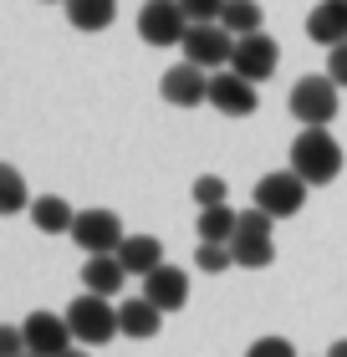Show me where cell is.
Here are the masks:
<instances>
[{
  "label": "cell",
  "mask_w": 347,
  "mask_h": 357,
  "mask_svg": "<svg viewBox=\"0 0 347 357\" xmlns=\"http://www.w3.org/2000/svg\"><path fill=\"white\" fill-rule=\"evenodd\" d=\"M291 169L307 178L311 189L317 184H332L342 174V143L332 138V128H302L291 143Z\"/></svg>",
  "instance_id": "6da1fadb"
},
{
  "label": "cell",
  "mask_w": 347,
  "mask_h": 357,
  "mask_svg": "<svg viewBox=\"0 0 347 357\" xmlns=\"http://www.w3.org/2000/svg\"><path fill=\"white\" fill-rule=\"evenodd\" d=\"M67 321H72V337L82 347H103V342H112V337L123 332L112 296H97V291H82V296L67 306Z\"/></svg>",
  "instance_id": "7a4b0ae2"
},
{
  "label": "cell",
  "mask_w": 347,
  "mask_h": 357,
  "mask_svg": "<svg viewBox=\"0 0 347 357\" xmlns=\"http://www.w3.org/2000/svg\"><path fill=\"white\" fill-rule=\"evenodd\" d=\"M337 92H342V87H337L327 72L302 77V82L291 87V112L302 118V128H332V118L342 112V97H337Z\"/></svg>",
  "instance_id": "3957f363"
},
{
  "label": "cell",
  "mask_w": 347,
  "mask_h": 357,
  "mask_svg": "<svg viewBox=\"0 0 347 357\" xmlns=\"http://www.w3.org/2000/svg\"><path fill=\"white\" fill-rule=\"evenodd\" d=\"M307 178L296 174V169H276V174H266L256 184V204L266 209V215H276V220H291V215H302V204H307Z\"/></svg>",
  "instance_id": "277c9868"
},
{
  "label": "cell",
  "mask_w": 347,
  "mask_h": 357,
  "mask_svg": "<svg viewBox=\"0 0 347 357\" xmlns=\"http://www.w3.org/2000/svg\"><path fill=\"white\" fill-rule=\"evenodd\" d=\"M138 36L148 46H184V36H189L184 6H179V0H148L138 10Z\"/></svg>",
  "instance_id": "5b68a950"
},
{
  "label": "cell",
  "mask_w": 347,
  "mask_h": 357,
  "mask_svg": "<svg viewBox=\"0 0 347 357\" xmlns=\"http://www.w3.org/2000/svg\"><path fill=\"white\" fill-rule=\"evenodd\" d=\"M72 240L87 255H118L123 245V220L112 215V209H77V225H72Z\"/></svg>",
  "instance_id": "8992f818"
},
{
  "label": "cell",
  "mask_w": 347,
  "mask_h": 357,
  "mask_svg": "<svg viewBox=\"0 0 347 357\" xmlns=\"http://www.w3.org/2000/svg\"><path fill=\"white\" fill-rule=\"evenodd\" d=\"M281 67V46L266 36V31H251V36H240L235 41V56H230V72H240V77H251V82H271Z\"/></svg>",
  "instance_id": "52a82bcc"
},
{
  "label": "cell",
  "mask_w": 347,
  "mask_h": 357,
  "mask_svg": "<svg viewBox=\"0 0 347 357\" xmlns=\"http://www.w3.org/2000/svg\"><path fill=\"white\" fill-rule=\"evenodd\" d=\"M235 31H225L220 21L214 26H189L184 36V61H194V67H230V56H235Z\"/></svg>",
  "instance_id": "ba28073f"
},
{
  "label": "cell",
  "mask_w": 347,
  "mask_h": 357,
  "mask_svg": "<svg viewBox=\"0 0 347 357\" xmlns=\"http://www.w3.org/2000/svg\"><path fill=\"white\" fill-rule=\"evenodd\" d=\"M26 347L31 352H41V357H61V352H72L77 347V337H72V321H67V312H31L26 321Z\"/></svg>",
  "instance_id": "9c48e42d"
},
{
  "label": "cell",
  "mask_w": 347,
  "mask_h": 357,
  "mask_svg": "<svg viewBox=\"0 0 347 357\" xmlns=\"http://www.w3.org/2000/svg\"><path fill=\"white\" fill-rule=\"evenodd\" d=\"M256 102H260V97H256L251 77H240V72H230V67L209 77V107H220L225 118H251Z\"/></svg>",
  "instance_id": "30bf717a"
},
{
  "label": "cell",
  "mask_w": 347,
  "mask_h": 357,
  "mask_svg": "<svg viewBox=\"0 0 347 357\" xmlns=\"http://www.w3.org/2000/svg\"><path fill=\"white\" fill-rule=\"evenodd\" d=\"M209 77L214 72L194 67V61H179V67L163 72L158 92H163V102H174V107H200V102H209Z\"/></svg>",
  "instance_id": "8fae6325"
},
{
  "label": "cell",
  "mask_w": 347,
  "mask_h": 357,
  "mask_svg": "<svg viewBox=\"0 0 347 357\" xmlns=\"http://www.w3.org/2000/svg\"><path fill=\"white\" fill-rule=\"evenodd\" d=\"M143 296L154 301L163 317H169V312H179V306L189 301V271H179V266H169V261H163L154 275H143Z\"/></svg>",
  "instance_id": "7c38bea8"
},
{
  "label": "cell",
  "mask_w": 347,
  "mask_h": 357,
  "mask_svg": "<svg viewBox=\"0 0 347 357\" xmlns=\"http://www.w3.org/2000/svg\"><path fill=\"white\" fill-rule=\"evenodd\" d=\"M307 36L317 46H342L347 41V0H322V6H311Z\"/></svg>",
  "instance_id": "4fadbf2b"
},
{
  "label": "cell",
  "mask_w": 347,
  "mask_h": 357,
  "mask_svg": "<svg viewBox=\"0 0 347 357\" xmlns=\"http://www.w3.org/2000/svg\"><path fill=\"white\" fill-rule=\"evenodd\" d=\"M118 327H123V337H133V342H148V337H158L163 312H158L148 296H128V301L118 306Z\"/></svg>",
  "instance_id": "5bb4252c"
},
{
  "label": "cell",
  "mask_w": 347,
  "mask_h": 357,
  "mask_svg": "<svg viewBox=\"0 0 347 357\" xmlns=\"http://www.w3.org/2000/svg\"><path fill=\"white\" fill-rule=\"evenodd\" d=\"M123 261L118 255H87V266H82V291H97V296H118L123 291Z\"/></svg>",
  "instance_id": "9a60e30c"
},
{
  "label": "cell",
  "mask_w": 347,
  "mask_h": 357,
  "mask_svg": "<svg viewBox=\"0 0 347 357\" xmlns=\"http://www.w3.org/2000/svg\"><path fill=\"white\" fill-rule=\"evenodd\" d=\"M118 261H123L128 275H154L163 266V245H158L154 235H128L123 245H118Z\"/></svg>",
  "instance_id": "2e32d148"
},
{
  "label": "cell",
  "mask_w": 347,
  "mask_h": 357,
  "mask_svg": "<svg viewBox=\"0 0 347 357\" xmlns=\"http://www.w3.org/2000/svg\"><path fill=\"white\" fill-rule=\"evenodd\" d=\"M31 220H36V230H41V235H72L77 209H72L67 199H57V194H41V199L31 204Z\"/></svg>",
  "instance_id": "e0dca14e"
},
{
  "label": "cell",
  "mask_w": 347,
  "mask_h": 357,
  "mask_svg": "<svg viewBox=\"0 0 347 357\" xmlns=\"http://www.w3.org/2000/svg\"><path fill=\"white\" fill-rule=\"evenodd\" d=\"M230 250H235V266L266 271V266L276 261V235H251V230H240L235 240H230Z\"/></svg>",
  "instance_id": "ac0fdd59"
},
{
  "label": "cell",
  "mask_w": 347,
  "mask_h": 357,
  "mask_svg": "<svg viewBox=\"0 0 347 357\" xmlns=\"http://www.w3.org/2000/svg\"><path fill=\"white\" fill-rule=\"evenodd\" d=\"M61 10L77 31H108L112 15H118V0H67Z\"/></svg>",
  "instance_id": "d6986e66"
},
{
  "label": "cell",
  "mask_w": 347,
  "mask_h": 357,
  "mask_svg": "<svg viewBox=\"0 0 347 357\" xmlns=\"http://www.w3.org/2000/svg\"><path fill=\"white\" fill-rule=\"evenodd\" d=\"M200 240H214V245H230L235 240V230H240V215L230 204H209V209H200Z\"/></svg>",
  "instance_id": "ffe728a7"
},
{
  "label": "cell",
  "mask_w": 347,
  "mask_h": 357,
  "mask_svg": "<svg viewBox=\"0 0 347 357\" xmlns=\"http://www.w3.org/2000/svg\"><path fill=\"white\" fill-rule=\"evenodd\" d=\"M220 26H225V31H235V36H251V31L266 26V10H260V0H225Z\"/></svg>",
  "instance_id": "44dd1931"
},
{
  "label": "cell",
  "mask_w": 347,
  "mask_h": 357,
  "mask_svg": "<svg viewBox=\"0 0 347 357\" xmlns=\"http://www.w3.org/2000/svg\"><path fill=\"white\" fill-rule=\"evenodd\" d=\"M36 199H31L26 194V178H21V169L15 164H6L0 169V209H6V215H21V209H31Z\"/></svg>",
  "instance_id": "7402d4cb"
},
{
  "label": "cell",
  "mask_w": 347,
  "mask_h": 357,
  "mask_svg": "<svg viewBox=\"0 0 347 357\" xmlns=\"http://www.w3.org/2000/svg\"><path fill=\"white\" fill-rule=\"evenodd\" d=\"M235 266V250L230 245H214V240H200V250H194V271H205V275H220Z\"/></svg>",
  "instance_id": "603a6c76"
},
{
  "label": "cell",
  "mask_w": 347,
  "mask_h": 357,
  "mask_svg": "<svg viewBox=\"0 0 347 357\" xmlns=\"http://www.w3.org/2000/svg\"><path fill=\"white\" fill-rule=\"evenodd\" d=\"M225 178L220 174H200V178H194V204H200V209H209V204H230L225 199Z\"/></svg>",
  "instance_id": "cb8c5ba5"
},
{
  "label": "cell",
  "mask_w": 347,
  "mask_h": 357,
  "mask_svg": "<svg viewBox=\"0 0 347 357\" xmlns=\"http://www.w3.org/2000/svg\"><path fill=\"white\" fill-rule=\"evenodd\" d=\"M179 6H184L189 26H214L225 15V0H179Z\"/></svg>",
  "instance_id": "d4e9b609"
},
{
  "label": "cell",
  "mask_w": 347,
  "mask_h": 357,
  "mask_svg": "<svg viewBox=\"0 0 347 357\" xmlns=\"http://www.w3.org/2000/svg\"><path fill=\"white\" fill-rule=\"evenodd\" d=\"M245 357H296V347L286 337H256V342L245 347Z\"/></svg>",
  "instance_id": "484cf974"
},
{
  "label": "cell",
  "mask_w": 347,
  "mask_h": 357,
  "mask_svg": "<svg viewBox=\"0 0 347 357\" xmlns=\"http://www.w3.org/2000/svg\"><path fill=\"white\" fill-rule=\"evenodd\" d=\"M26 327H0V357H26Z\"/></svg>",
  "instance_id": "4316f807"
},
{
  "label": "cell",
  "mask_w": 347,
  "mask_h": 357,
  "mask_svg": "<svg viewBox=\"0 0 347 357\" xmlns=\"http://www.w3.org/2000/svg\"><path fill=\"white\" fill-rule=\"evenodd\" d=\"M327 77H332L337 87H347V41L342 46H327Z\"/></svg>",
  "instance_id": "83f0119b"
},
{
  "label": "cell",
  "mask_w": 347,
  "mask_h": 357,
  "mask_svg": "<svg viewBox=\"0 0 347 357\" xmlns=\"http://www.w3.org/2000/svg\"><path fill=\"white\" fill-rule=\"evenodd\" d=\"M327 357H347V337H337V342L327 347Z\"/></svg>",
  "instance_id": "f1b7e54d"
},
{
  "label": "cell",
  "mask_w": 347,
  "mask_h": 357,
  "mask_svg": "<svg viewBox=\"0 0 347 357\" xmlns=\"http://www.w3.org/2000/svg\"><path fill=\"white\" fill-rule=\"evenodd\" d=\"M61 357H92V352H77V347H72V352H61Z\"/></svg>",
  "instance_id": "f546056e"
},
{
  "label": "cell",
  "mask_w": 347,
  "mask_h": 357,
  "mask_svg": "<svg viewBox=\"0 0 347 357\" xmlns=\"http://www.w3.org/2000/svg\"><path fill=\"white\" fill-rule=\"evenodd\" d=\"M26 357H41V352H26Z\"/></svg>",
  "instance_id": "4dcf8cb0"
},
{
  "label": "cell",
  "mask_w": 347,
  "mask_h": 357,
  "mask_svg": "<svg viewBox=\"0 0 347 357\" xmlns=\"http://www.w3.org/2000/svg\"><path fill=\"white\" fill-rule=\"evenodd\" d=\"M57 6H67V0H57Z\"/></svg>",
  "instance_id": "1f68e13d"
}]
</instances>
